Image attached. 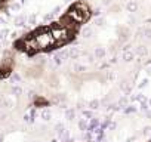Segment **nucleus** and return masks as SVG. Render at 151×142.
Returning a JSON list of instances; mask_svg holds the SVG:
<instances>
[{
  "instance_id": "nucleus-2",
  "label": "nucleus",
  "mask_w": 151,
  "mask_h": 142,
  "mask_svg": "<svg viewBox=\"0 0 151 142\" xmlns=\"http://www.w3.org/2000/svg\"><path fill=\"white\" fill-rule=\"evenodd\" d=\"M91 18V9L86 3L83 2H76L74 5L70 6V9L62 15V21L76 27V28H79L82 24H85L88 19Z\"/></svg>"
},
{
  "instance_id": "nucleus-3",
  "label": "nucleus",
  "mask_w": 151,
  "mask_h": 142,
  "mask_svg": "<svg viewBox=\"0 0 151 142\" xmlns=\"http://www.w3.org/2000/svg\"><path fill=\"white\" fill-rule=\"evenodd\" d=\"M8 2V0H0V9H2L3 6H5V3Z\"/></svg>"
},
{
  "instance_id": "nucleus-1",
  "label": "nucleus",
  "mask_w": 151,
  "mask_h": 142,
  "mask_svg": "<svg viewBox=\"0 0 151 142\" xmlns=\"http://www.w3.org/2000/svg\"><path fill=\"white\" fill-rule=\"evenodd\" d=\"M15 47L21 52H25L28 55H36L42 52H50L53 49H58L59 44L56 42L53 27L52 24L39 27L34 31L25 34L19 40H17Z\"/></svg>"
}]
</instances>
